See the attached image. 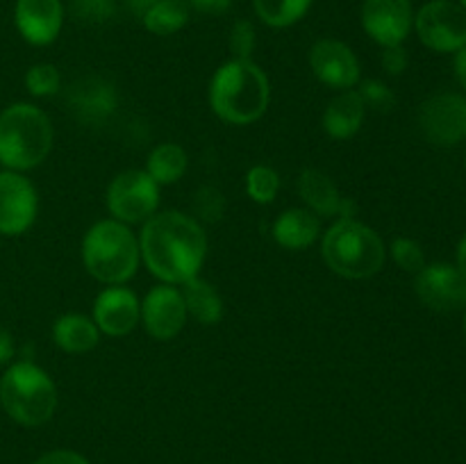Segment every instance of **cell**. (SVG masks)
I'll use <instances>...</instances> for the list:
<instances>
[{"label": "cell", "mask_w": 466, "mask_h": 464, "mask_svg": "<svg viewBox=\"0 0 466 464\" xmlns=\"http://www.w3.org/2000/svg\"><path fill=\"white\" fill-rule=\"evenodd\" d=\"M139 250L155 277L164 285H182L198 276L208 253V237L196 218L164 212L146 221Z\"/></svg>", "instance_id": "obj_1"}, {"label": "cell", "mask_w": 466, "mask_h": 464, "mask_svg": "<svg viewBox=\"0 0 466 464\" xmlns=\"http://www.w3.org/2000/svg\"><path fill=\"white\" fill-rule=\"evenodd\" d=\"M268 100V77L253 59H230L209 82V105L214 114L232 126H248L262 118Z\"/></svg>", "instance_id": "obj_2"}, {"label": "cell", "mask_w": 466, "mask_h": 464, "mask_svg": "<svg viewBox=\"0 0 466 464\" xmlns=\"http://www.w3.org/2000/svg\"><path fill=\"white\" fill-rule=\"evenodd\" d=\"M53 148V123L39 107L9 105L0 112V164L7 171H27L48 157Z\"/></svg>", "instance_id": "obj_3"}, {"label": "cell", "mask_w": 466, "mask_h": 464, "mask_svg": "<svg viewBox=\"0 0 466 464\" xmlns=\"http://www.w3.org/2000/svg\"><path fill=\"white\" fill-rule=\"evenodd\" d=\"M139 241L121 221H98L82 241L86 271L107 285H123L139 267Z\"/></svg>", "instance_id": "obj_4"}, {"label": "cell", "mask_w": 466, "mask_h": 464, "mask_svg": "<svg viewBox=\"0 0 466 464\" xmlns=\"http://www.w3.org/2000/svg\"><path fill=\"white\" fill-rule=\"evenodd\" d=\"M321 255L337 276L360 280L380 271L385 264V244L364 223L339 218L323 237Z\"/></svg>", "instance_id": "obj_5"}, {"label": "cell", "mask_w": 466, "mask_h": 464, "mask_svg": "<svg viewBox=\"0 0 466 464\" xmlns=\"http://www.w3.org/2000/svg\"><path fill=\"white\" fill-rule=\"evenodd\" d=\"M0 403L21 426H41L55 414L57 389L44 368L23 359L0 378Z\"/></svg>", "instance_id": "obj_6"}, {"label": "cell", "mask_w": 466, "mask_h": 464, "mask_svg": "<svg viewBox=\"0 0 466 464\" xmlns=\"http://www.w3.org/2000/svg\"><path fill=\"white\" fill-rule=\"evenodd\" d=\"M417 35L435 53H458L466 45V12L451 0H432L417 14Z\"/></svg>", "instance_id": "obj_7"}, {"label": "cell", "mask_w": 466, "mask_h": 464, "mask_svg": "<svg viewBox=\"0 0 466 464\" xmlns=\"http://www.w3.org/2000/svg\"><path fill=\"white\" fill-rule=\"evenodd\" d=\"M159 205V185L146 171H126L107 189V207L121 223H141Z\"/></svg>", "instance_id": "obj_8"}, {"label": "cell", "mask_w": 466, "mask_h": 464, "mask_svg": "<svg viewBox=\"0 0 466 464\" xmlns=\"http://www.w3.org/2000/svg\"><path fill=\"white\" fill-rule=\"evenodd\" d=\"M118 94L114 82L100 76H85L71 82L64 91V107L82 123V126L98 127L112 118L116 112Z\"/></svg>", "instance_id": "obj_9"}, {"label": "cell", "mask_w": 466, "mask_h": 464, "mask_svg": "<svg viewBox=\"0 0 466 464\" xmlns=\"http://www.w3.org/2000/svg\"><path fill=\"white\" fill-rule=\"evenodd\" d=\"M419 126L432 144H460L466 139V98L460 94L431 96L419 109Z\"/></svg>", "instance_id": "obj_10"}, {"label": "cell", "mask_w": 466, "mask_h": 464, "mask_svg": "<svg viewBox=\"0 0 466 464\" xmlns=\"http://www.w3.org/2000/svg\"><path fill=\"white\" fill-rule=\"evenodd\" d=\"M417 296L435 312H458L466 308V277L453 264H426L414 282Z\"/></svg>", "instance_id": "obj_11"}, {"label": "cell", "mask_w": 466, "mask_h": 464, "mask_svg": "<svg viewBox=\"0 0 466 464\" xmlns=\"http://www.w3.org/2000/svg\"><path fill=\"white\" fill-rule=\"evenodd\" d=\"M36 189L16 171H0V235H23L36 218Z\"/></svg>", "instance_id": "obj_12"}, {"label": "cell", "mask_w": 466, "mask_h": 464, "mask_svg": "<svg viewBox=\"0 0 466 464\" xmlns=\"http://www.w3.org/2000/svg\"><path fill=\"white\" fill-rule=\"evenodd\" d=\"M410 0H367L362 7V25L380 45H400L412 30Z\"/></svg>", "instance_id": "obj_13"}, {"label": "cell", "mask_w": 466, "mask_h": 464, "mask_svg": "<svg viewBox=\"0 0 466 464\" xmlns=\"http://www.w3.org/2000/svg\"><path fill=\"white\" fill-rule=\"evenodd\" d=\"M141 318H144L146 330L155 339H173L187 321V305L182 291L173 285L153 287L141 303Z\"/></svg>", "instance_id": "obj_14"}, {"label": "cell", "mask_w": 466, "mask_h": 464, "mask_svg": "<svg viewBox=\"0 0 466 464\" xmlns=\"http://www.w3.org/2000/svg\"><path fill=\"white\" fill-rule=\"evenodd\" d=\"M312 71L332 89H350L360 80V62L353 50L337 39H321L309 50Z\"/></svg>", "instance_id": "obj_15"}, {"label": "cell", "mask_w": 466, "mask_h": 464, "mask_svg": "<svg viewBox=\"0 0 466 464\" xmlns=\"http://www.w3.org/2000/svg\"><path fill=\"white\" fill-rule=\"evenodd\" d=\"M141 318V305L126 287H109L100 291L94 303V323L109 337H123L137 328Z\"/></svg>", "instance_id": "obj_16"}, {"label": "cell", "mask_w": 466, "mask_h": 464, "mask_svg": "<svg viewBox=\"0 0 466 464\" xmlns=\"http://www.w3.org/2000/svg\"><path fill=\"white\" fill-rule=\"evenodd\" d=\"M14 21L27 44L48 45L62 30L64 7L59 0H16Z\"/></svg>", "instance_id": "obj_17"}, {"label": "cell", "mask_w": 466, "mask_h": 464, "mask_svg": "<svg viewBox=\"0 0 466 464\" xmlns=\"http://www.w3.org/2000/svg\"><path fill=\"white\" fill-rule=\"evenodd\" d=\"M319 232H321L319 217L309 209H287L273 223V239L287 250L308 248L317 241Z\"/></svg>", "instance_id": "obj_18"}, {"label": "cell", "mask_w": 466, "mask_h": 464, "mask_svg": "<svg viewBox=\"0 0 466 464\" xmlns=\"http://www.w3.org/2000/svg\"><path fill=\"white\" fill-rule=\"evenodd\" d=\"M364 109L358 91H344L323 112V127L332 139H350L362 126Z\"/></svg>", "instance_id": "obj_19"}, {"label": "cell", "mask_w": 466, "mask_h": 464, "mask_svg": "<svg viewBox=\"0 0 466 464\" xmlns=\"http://www.w3.org/2000/svg\"><path fill=\"white\" fill-rule=\"evenodd\" d=\"M299 191L300 198L308 203L317 217L330 218L337 217L341 203V194L337 191L335 182L326 176V173L317 171V168H308L300 173L299 177Z\"/></svg>", "instance_id": "obj_20"}, {"label": "cell", "mask_w": 466, "mask_h": 464, "mask_svg": "<svg viewBox=\"0 0 466 464\" xmlns=\"http://www.w3.org/2000/svg\"><path fill=\"white\" fill-rule=\"evenodd\" d=\"M100 330L82 314H64L53 323V339L64 353H86L98 344Z\"/></svg>", "instance_id": "obj_21"}, {"label": "cell", "mask_w": 466, "mask_h": 464, "mask_svg": "<svg viewBox=\"0 0 466 464\" xmlns=\"http://www.w3.org/2000/svg\"><path fill=\"white\" fill-rule=\"evenodd\" d=\"M182 298H185L187 314L203 326H214L223 317V300L218 291L209 282L200 280L198 276L182 282Z\"/></svg>", "instance_id": "obj_22"}, {"label": "cell", "mask_w": 466, "mask_h": 464, "mask_svg": "<svg viewBox=\"0 0 466 464\" xmlns=\"http://www.w3.org/2000/svg\"><path fill=\"white\" fill-rule=\"evenodd\" d=\"M141 21H144L146 30L153 35H176L189 21V5L185 0H159L141 16Z\"/></svg>", "instance_id": "obj_23"}, {"label": "cell", "mask_w": 466, "mask_h": 464, "mask_svg": "<svg viewBox=\"0 0 466 464\" xmlns=\"http://www.w3.org/2000/svg\"><path fill=\"white\" fill-rule=\"evenodd\" d=\"M187 171V153L177 144H162L148 155V173L159 187L173 185Z\"/></svg>", "instance_id": "obj_24"}, {"label": "cell", "mask_w": 466, "mask_h": 464, "mask_svg": "<svg viewBox=\"0 0 466 464\" xmlns=\"http://www.w3.org/2000/svg\"><path fill=\"white\" fill-rule=\"evenodd\" d=\"M312 0H255V12L267 25L287 27L308 14Z\"/></svg>", "instance_id": "obj_25"}, {"label": "cell", "mask_w": 466, "mask_h": 464, "mask_svg": "<svg viewBox=\"0 0 466 464\" xmlns=\"http://www.w3.org/2000/svg\"><path fill=\"white\" fill-rule=\"evenodd\" d=\"M280 189V176L271 166H253L246 176V194L259 205L273 203Z\"/></svg>", "instance_id": "obj_26"}, {"label": "cell", "mask_w": 466, "mask_h": 464, "mask_svg": "<svg viewBox=\"0 0 466 464\" xmlns=\"http://www.w3.org/2000/svg\"><path fill=\"white\" fill-rule=\"evenodd\" d=\"M25 89L36 98L55 96L62 89V77H59V71L53 64H35L25 73Z\"/></svg>", "instance_id": "obj_27"}, {"label": "cell", "mask_w": 466, "mask_h": 464, "mask_svg": "<svg viewBox=\"0 0 466 464\" xmlns=\"http://www.w3.org/2000/svg\"><path fill=\"white\" fill-rule=\"evenodd\" d=\"M71 12L77 21L100 25L112 21L116 14V0H71Z\"/></svg>", "instance_id": "obj_28"}, {"label": "cell", "mask_w": 466, "mask_h": 464, "mask_svg": "<svg viewBox=\"0 0 466 464\" xmlns=\"http://www.w3.org/2000/svg\"><path fill=\"white\" fill-rule=\"evenodd\" d=\"M360 98H362L364 107L373 109V112H391L396 105V96L385 82L380 80H364L360 85Z\"/></svg>", "instance_id": "obj_29"}, {"label": "cell", "mask_w": 466, "mask_h": 464, "mask_svg": "<svg viewBox=\"0 0 466 464\" xmlns=\"http://www.w3.org/2000/svg\"><path fill=\"white\" fill-rule=\"evenodd\" d=\"M391 257H394V262L408 273H419L426 267L423 248L414 239H408V237L394 239V244H391Z\"/></svg>", "instance_id": "obj_30"}, {"label": "cell", "mask_w": 466, "mask_h": 464, "mask_svg": "<svg viewBox=\"0 0 466 464\" xmlns=\"http://www.w3.org/2000/svg\"><path fill=\"white\" fill-rule=\"evenodd\" d=\"M194 209L200 218H205V221H218V218L223 217V209H226V200H223L218 189H214V187H203V189H198V194L194 196Z\"/></svg>", "instance_id": "obj_31"}, {"label": "cell", "mask_w": 466, "mask_h": 464, "mask_svg": "<svg viewBox=\"0 0 466 464\" xmlns=\"http://www.w3.org/2000/svg\"><path fill=\"white\" fill-rule=\"evenodd\" d=\"M255 48V27L250 21H237L230 32V50L235 59H250Z\"/></svg>", "instance_id": "obj_32"}, {"label": "cell", "mask_w": 466, "mask_h": 464, "mask_svg": "<svg viewBox=\"0 0 466 464\" xmlns=\"http://www.w3.org/2000/svg\"><path fill=\"white\" fill-rule=\"evenodd\" d=\"M382 66L390 76H400L408 68V53L403 45H387L382 53Z\"/></svg>", "instance_id": "obj_33"}, {"label": "cell", "mask_w": 466, "mask_h": 464, "mask_svg": "<svg viewBox=\"0 0 466 464\" xmlns=\"http://www.w3.org/2000/svg\"><path fill=\"white\" fill-rule=\"evenodd\" d=\"M35 464H89L80 453L76 450H50V453L41 455Z\"/></svg>", "instance_id": "obj_34"}, {"label": "cell", "mask_w": 466, "mask_h": 464, "mask_svg": "<svg viewBox=\"0 0 466 464\" xmlns=\"http://www.w3.org/2000/svg\"><path fill=\"white\" fill-rule=\"evenodd\" d=\"M185 3L203 14H223L230 7V0H185Z\"/></svg>", "instance_id": "obj_35"}, {"label": "cell", "mask_w": 466, "mask_h": 464, "mask_svg": "<svg viewBox=\"0 0 466 464\" xmlns=\"http://www.w3.org/2000/svg\"><path fill=\"white\" fill-rule=\"evenodd\" d=\"M14 358V337L0 323V364H7Z\"/></svg>", "instance_id": "obj_36"}, {"label": "cell", "mask_w": 466, "mask_h": 464, "mask_svg": "<svg viewBox=\"0 0 466 464\" xmlns=\"http://www.w3.org/2000/svg\"><path fill=\"white\" fill-rule=\"evenodd\" d=\"M455 76H458V80L462 82V86L466 89V45L455 53Z\"/></svg>", "instance_id": "obj_37"}, {"label": "cell", "mask_w": 466, "mask_h": 464, "mask_svg": "<svg viewBox=\"0 0 466 464\" xmlns=\"http://www.w3.org/2000/svg\"><path fill=\"white\" fill-rule=\"evenodd\" d=\"M159 0H127V7H130V12L135 14V16H144L146 12H148L153 5H157Z\"/></svg>", "instance_id": "obj_38"}, {"label": "cell", "mask_w": 466, "mask_h": 464, "mask_svg": "<svg viewBox=\"0 0 466 464\" xmlns=\"http://www.w3.org/2000/svg\"><path fill=\"white\" fill-rule=\"evenodd\" d=\"M458 268H460V273L466 277V235L458 246Z\"/></svg>", "instance_id": "obj_39"}, {"label": "cell", "mask_w": 466, "mask_h": 464, "mask_svg": "<svg viewBox=\"0 0 466 464\" xmlns=\"http://www.w3.org/2000/svg\"><path fill=\"white\" fill-rule=\"evenodd\" d=\"M460 3H462V9L466 12V0H460Z\"/></svg>", "instance_id": "obj_40"}, {"label": "cell", "mask_w": 466, "mask_h": 464, "mask_svg": "<svg viewBox=\"0 0 466 464\" xmlns=\"http://www.w3.org/2000/svg\"><path fill=\"white\" fill-rule=\"evenodd\" d=\"M464 335H466V314H464Z\"/></svg>", "instance_id": "obj_41"}]
</instances>
